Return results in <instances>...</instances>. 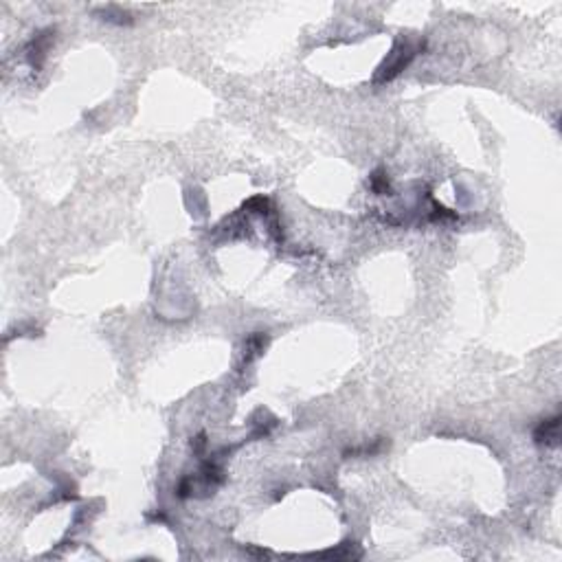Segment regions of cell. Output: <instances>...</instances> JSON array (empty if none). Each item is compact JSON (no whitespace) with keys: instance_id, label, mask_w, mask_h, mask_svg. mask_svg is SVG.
<instances>
[{"instance_id":"1","label":"cell","mask_w":562,"mask_h":562,"mask_svg":"<svg viewBox=\"0 0 562 562\" xmlns=\"http://www.w3.org/2000/svg\"><path fill=\"white\" fill-rule=\"evenodd\" d=\"M415 53L417 49L409 47V45H402V42H398L396 49H393L391 53V58L385 60V64L378 68V75H376V83H385L389 79L396 77L400 70H404L406 66H409V62L415 58Z\"/></svg>"},{"instance_id":"2","label":"cell","mask_w":562,"mask_h":562,"mask_svg":"<svg viewBox=\"0 0 562 562\" xmlns=\"http://www.w3.org/2000/svg\"><path fill=\"white\" fill-rule=\"evenodd\" d=\"M558 437H560V415H554L552 419L540 421L538 428L533 431V440H536V444L556 446Z\"/></svg>"},{"instance_id":"3","label":"cell","mask_w":562,"mask_h":562,"mask_svg":"<svg viewBox=\"0 0 562 562\" xmlns=\"http://www.w3.org/2000/svg\"><path fill=\"white\" fill-rule=\"evenodd\" d=\"M371 189L378 193V195H391V187H389V180L385 176L383 170H376L374 176H371Z\"/></svg>"}]
</instances>
